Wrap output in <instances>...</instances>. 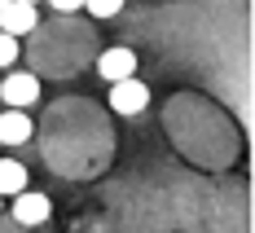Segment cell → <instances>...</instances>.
<instances>
[{"mask_svg": "<svg viewBox=\"0 0 255 233\" xmlns=\"http://www.w3.org/2000/svg\"><path fill=\"white\" fill-rule=\"evenodd\" d=\"M26 31H35V4L31 0H0V35L18 40Z\"/></svg>", "mask_w": 255, "mask_h": 233, "instance_id": "6da1fadb", "label": "cell"}, {"mask_svg": "<svg viewBox=\"0 0 255 233\" xmlns=\"http://www.w3.org/2000/svg\"><path fill=\"white\" fill-rule=\"evenodd\" d=\"M0 97L9 102V110H26L31 102H40V79L26 75V71H13V75L0 79Z\"/></svg>", "mask_w": 255, "mask_h": 233, "instance_id": "7a4b0ae2", "label": "cell"}, {"mask_svg": "<svg viewBox=\"0 0 255 233\" xmlns=\"http://www.w3.org/2000/svg\"><path fill=\"white\" fill-rule=\"evenodd\" d=\"M150 106V88L141 79H124V84H110V110L115 115H141Z\"/></svg>", "mask_w": 255, "mask_h": 233, "instance_id": "3957f363", "label": "cell"}, {"mask_svg": "<svg viewBox=\"0 0 255 233\" xmlns=\"http://www.w3.org/2000/svg\"><path fill=\"white\" fill-rule=\"evenodd\" d=\"M97 75L106 84H124V79H136V53L132 49H106L97 57Z\"/></svg>", "mask_w": 255, "mask_h": 233, "instance_id": "277c9868", "label": "cell"}, {"mask_svg": "<svg viewBox=\"0 0 255 233\" xmlns=\"http://www.w3.org/2000/svg\"><path fill=\"white\" fill-rule=\"evenodd\" d=\"M13 216H18V225L35 229V225H44V220L53 216V203L44 198V194H31V189H22V194L13 198Z\"/></svg>", "mask_w": 255, "mask_h": 233, "instance_id": "5b68a950", "label": "cell"}, {"mask_svg": "<svg viewBox=\"0 0 255 233\" xmlns=\"http://www.w3.org/2000/svg\"><path fill=\"white\" fill-rule=\"evenodd\" d=\"M26 136H31L26 110H4V115H0V145H22Z\"/></svg>", "mask_w": 255, "mask_h": 233, "instance_id": "8992f818", "label": "cell"}, {"mask_svg": "<svg viewBox=\"0 0 255 233\" xmlns=\"http://www.w3.org/2000/svg\"><path fill=\"white\" fill-rule=\"evenodd\" d=\"M22 189H26V167L13 163V158H0V198H4V194L18 198Z\"/></svg>", "mask_w": 255, "mask_h": 233, "instance_id": "52a82bcc", "label": "cell"}, {"mask_svg": "<svg viewBox=\"0 0 255 233\" xmlns=\"http://www.w3.org/2000/svg\"><path fill=\"white\" fill-rule=\"evenodd\" d=\"M84 9H88L93 18H115L124 4H119V0H93V4H84Z\"/></svg>", "mask_w": 255, "mask_h": 233, "instance_id": "ba28073f", "label": "cell"}, {"mask_svg": "<svg viewBox=\"0 0 255 233\" xmlns=\"http://www.w3.org/2000/svg\"><path fill=\"white\" fill-rule=\"evenodd\" d=\"M13 62H18V40L0 35V66H13Z\"/></svg>", "mask_w": 255, "mask_h": 233, "instance_id": "9c48e42d", "label": "cell"}, {"mask_svg": "<svg viewBox=\"0 0 255 233\" xmlns=\"http://www.w3.org/2000/svg\"><path fill=\"white\" fill-rule=\"evenodd\" d=\"M53 9H57V13H79V9H84V4H79V0H57V4H53Z\"/></svg>", "mask_w": 255, "mask_h": 233, "instance_id": "30bf717a", "label": "cell"}, {"mask_svg": "<svg viewBox=\"0 0 255 233\" xmlns=\"http://www.w3.org/2000/svg\"><path fill=\"white\" fill-rule=\"evenodd\" d=\"M0 203H4V198H0Z\"/></svg>", "mask_w": 255, "mask_h": 233, "instance_id": "8fae6325", "label": "cell"}]
</instances>
